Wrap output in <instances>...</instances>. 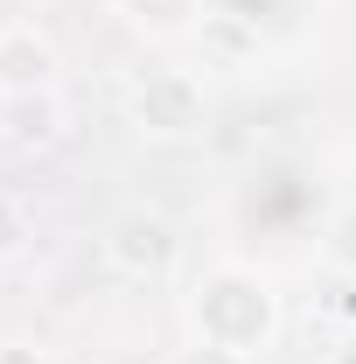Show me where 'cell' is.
Here are the masks:
<instances>
[{
	"mask_svg": "<svg viewBox=\"0 0 356 364\" xmlns=\"http://www.w3.org/2000/svg\"><path fill=\"white\" fill-rule=\"evenodd\" d=\"M189 322H196V343L259 358V350H272V336H279V294H272V280L259 267L223 259V267L196 273V287H189Z\"/></svg>",
	"mask_w": 356,
	"mask_h": 364,
	"instance_id": "1",
	"label": "cell"
},
{
	"mask_svg": "<svg viewBox=\"0 0 356 364\" xmlns=\"http://www.w3.org/2000/svg\"><path fill=\"white\" fill-rule=\"evenodd\" d=\"M203 112H210V98H203V77L196 70H147L126 98V119H133L147 140H189L203 134Z\"/></svg>",
	"mask_w": 356,
	"mask_h": 364,
	"instance_id": "2",
	"label": "cell"
},
{
	"mask_svg": "<svg viewBox=\"0 0 356 364\" xmlns=\"http://www.w3.org/2000/svg\"><path fill=\"white\" fill-rule=\"evenodd\" d=\"M105 259L126 273V280H161L175 267V225L147 203H126L112 225H105Z\"/></svg>",
	"mask_w": 356,
	"mask_h": 364,
	"instance_id": "3",
	"label": "cell"
},
{
	"mask_svg": "<svg viewBox=\"0 0 356 364\" xmlns=\"http://www.w3.org/2000/svg\"><path fill=\"white\" fill-rule=\"evenodd\" d=\"M0 91L28 98V91H56V43L35 21H7L0 28Z\"/></svg>",
	"mask_w": 356,
	"mask_h": 364,
	"instance_id": "4",
	"label": "cell"
},
{
	"mask_svg": "<svg viewBox=\"0 0 356 364\" xmlns=\"http://www.w3.org/2000/svg\"><path fill=\"white\" fill-rule=\"evenodd\" d=\"M126 14V28L154 36V43H175L189 28H203V0H112Z\"/></svg>",
	"mask_w": 356,
	"mask_h": 364,
	"instance_id": "5",
	"label": "cell"
},
{
	"mask_svg": "<svg viewBox=\"0 0 356 364\" xmlns=\"http://www.w3.org/2000/svg\"><path fill=\"white\" fill-rule=\"evenodd\" d=\"M56 134H63V105H56V91H28V98H14V112H7V140H21V147H49Z\"/></svg>",
	"mask_w": 356,
	"mask_h": 364,
	"instance_id": "6",
	"label": "cell"
},
{
	"mask_svg": "<svg viewBox=\"0 0 356 364\" xmlns=\"http://www.w3.org/2000/svg\"><path fill=\"white\" fill-rule=\"evenodd\" d=\"M321 259L356 280V203H335V210H328V225H321Z\"/></svg>",
	"mask_w": 356,
	"mask_h": 364,
	"instance_id": "7",
	"label": "cell"
},
{
	"mask_svg": "<svg viewBox=\"0 0 356 364\" xmlns=\"http://www.w3.org/2000/svg\"><path fill=\"white\" fill-rule=\"evenodd\" d=\"M28 238H35V225H28V203L0 189V259H14V252H21Z\"/></svg>",
	"mask_w": 356,
	"mask_h": 364,
	"instance_id": "8",
	"label": "cell"
},
{
	"mask_svg": "<svg viewBox=\"0 0 356 364\" xmlns=\"http://www.w3.org/2000/svg\"><path fill=\"white\" fill-rule=\"evenodd\" d=\"M189 364H252V358H238V350H217V343H196V350H189Z\"/></svg>",
	"mask_w": 356,
	"mask_h": 364,
	"instance_id": "9",
	"label": "cell"
},
{
	"mask_svg": "<svg viewBox=\"0 0 356 364\" xmlns=\"http://www.w3.org/2000/svg\"><path fill=\"white\" fill-rule=\"evenodd\" d=\"M0 364H49L35 343H0Z\"/></svg>",
	"mask_w": 356,
	"mask_h": 364,
	"instance_id": "10",
	"label": "cell"
},
{
	"mask_svg": "<svg viewBox=\"0 0 356 364\" xmlns=\"http://www.w3.org/2000/svg\"><path fill=\"white\" fill-rule=\"evenodd\" d=\"M7 112H14V98H7V91H0V140H7Z\"/></svg>",
	"mask_w": 356,
	"mask_h": 364,
	"instance_id": "11",
	"label": "cell"
},
{
	"mask_svg": "<svg viewBox=\"0 0 356 364\" xmlns=\"http://www.w3.org/2000/svg\"><path fill=\"white\" fill-rule=\"evenodd\" d=\"M343 364H356V350H350V358H343Z\"/></svg>",
	"mask_w": 356,
	"mask_h": 364,
	"instance_id": "12",
	"label": "cell"
}]
</instances>
